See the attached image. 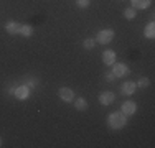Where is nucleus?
Wrapping results in <instances>:
<instances>
[{
  "instance_id": "1",
  "label": "nucleus",
  "mask_w": 155,
  "mask_h": 148,
  "mask_svg": "<svg viewBox=\"0 0 155 148\" xmlns=\"http://www.w3.org/2000/svg\"><path fill=\"white\" fill-rule=\"evenodd\" d=\"M125 122H127V118H125V115L122 112H112V114H109V117H107V125L112 130H120V128H124Z\"/></svg>"
},
{
  "instance_id": "2",
  "label": "nucleus",
  "mask_w": 155,
  "mask_h": 148,
  "mask_svg": "<svg viewBox=\"0 0 155 148\" xmlns=\"http://www.w3.org/2000/svg\"><path fill=\"white\" fill-rule=\"evenodd\" d=\"M112 40H114V31L110 28L101 30V31L97 33V36H96V41H97L99 44H109Z\"/></svg>"
},
{
  "instance_id": "3",
  "label": "nucleus",
  "mask_w": 155,
  "mask_h": 148,
  "mask_svg": "<svg viewBox=\"0 0 155 148\" xmlns=\"http://www.w3.org/2000/svg\"><path fill=\"white\" fill-rule=\"evenodd\" d=\"M112 72H114V76L116 77H125V76H129V68L124 64V63H114L112 64Z\"/></svg>"
},
{
  "instance_id": "4",
  "label": "nucleus",
  "mask_w": 155,
  "mask_h": 148,
  "mask_svg": "<svg viewBox=\"0 0 155 148\" xmlns=\"http://www.w3.org/2000/svg\"><path fill=\"white\" fill-rule=\"evenodd\" d=\"M58 95H60V99L64 101V102H73L74 101V92H73L69 87H60Z\"/></svg>"
},
{
  "instance_id": "5",
  "label": "nucleus",
  "mask_w": 155,
  "mask_h": 148,
  "mask_svg": "<svg viewBox=\"0 0 155 148\" xmlns=\"http://www.w3.org/2000/svg\"><path fill=\"white\" fill-rule=\"evenodd\" d=\"M135 110H137V104L132 102V101H127V102L122 104V109H120V112H122L124 115L127 117V115H134Z\"/></svg>"
},
{
  "instance_id": "6",
  "label": "nucleus",
  "mask_w": 155,
  "mask_h": 148,
  "mask_svg": "<svg viewBox=\"0 0 155 148\" xmlns=\"http://www.w3.org/2000/svg\"><path fill=\"white\" fill-rule=\"evenodd\" d=\"M114 99H116V95H114L112 92H109V91L99 94V102H101L102 105H110V104L114 102Z\"/></svg>"
},
{
  "instance_id": "7",
  "label": "nucleus",
  "mask_w": 155,
  "mask_h": 148,
  "mask_svg": "<svg viewBox=\"0 0 155 148\" xmlns=\"http://www.w3.org/2000/svg\"><path fill=\"white\" fill-rule=\"evenodd\" d=\"M135 89H137V84L132 82V81H125L122 86H120V91H122V94H125V95H132L135 92Z\"/></svg>"
},
{
  "instance_id": "8",
  "label": "nucleus",
  "mask_w": 155,
  "mask_h": 148,
  "mask_svg": "<svg viewBox=\"0 0 155 148\" xmlns=\"http://www.w3.org/2000/svg\"><path fill=\"white\" fill-rule=\"evenodd\" d=\"M102 63H104L106 66H112L114 63H116V53H114L112 50H106L104 53H102Z\"/></svg>"
},
{
  "instance_id": "9",
  "label": "nucleus",
  "mask_w": 155,
  "mask_h": 148,
  "mask_svg": "<svg viewBox=\"0 0 155 148\" xmlns=\"http://www.w3.org/2000/svg\"><path fill=\"white\" fill-rule=\"evenodd\" d=\"M20 27L21 25L18 23V21H13V20H10V21L5 23V30H7V33H10V35H18V33H20Z\"/></svg>"
},
{
  "instance_id": "10",
  "label": "nucleus",
  "mask_w": 155,
  "mask_h": 148,
  "mask_svg": "<svg viewBox=\"0 0 155 148\" xmlns=\"http://www.w3.org/2000/svg\"><path fill=\"white\" fill-rule=\"evenodd\" d=\"M13 94H15L17 99H20V101H25V99L30 95V89H28V86H20V87H17L15 91H13Z\"/></svg>"
},
{
  "instance_id": "11",
  "label": "nucleus",
  "mask_w": 155,
  "mask_h": 148,
  "mask_svg": "<svg viewBox=\"0 0 155 148\" xmlns=\"http://www.w3.org/2000/svg\"><path fill=\"white\" fill-rule=\"evenodd\" d=\"M150 3H152V0H132V7L135 10H145L150 7Z\"/></svg>"
},
{
  "instance_id": "12",
  "label": "nucleus",
  "mask_w": 155,
  "mask_h": 148,
  "mask_svg": "<svg viewBox=\"0 0 155 148\" xmlns=\"http://www.w3.org/2000/svg\"><path fill=\"white\" fill-rule=\"evenodd\" d=\"M143 35H145V38H149V40H153L155 38V23H153V21H150V23L145 27V30H143Z\"/></svg>"
},
{
  "instance_id": "13",
  "label": "nucleus",
  "mask_w": 155,
  "mask_h": 148,
  "mask_svg": "<svg viewBox=\"0 0 155 148\" xmlns=\"http://www.w3.org/2000/svg\"><path fill=\"white\" fill-rule=\"evenodd\" d=\"M74 107H76V110H86L87 109V101L84 97H79V99H76L74 101Z\"/></svg>"
},
{
  "instance_id": "14",
  "label": "nucleus",
  "mask_w": 155,
  "mask_h": 148,
  "mask_svg": "<svg viewBox=\"0 0 155 148\" xmlns=\"http://www.w3.org/2000/svg\"><path fill=\"white\" fill-rule=\"evenodd\" d=\"M20 35L25 36V38H28V36L33 35V28L30 27V25H21L20 27Z\"/></svg>"
},
{
  "instance_id": "15",
  "label": "nucleus",
  "mask_w": 155,
  "mask_h": 148,
  "mask_svg": "<svg viewBox=\"0 0 155 148\" xmlns=\"http://www.w3.org/2000/svg\"><path fill=\"white\" fill-rule=\"evenodd\" d=\"M124 17L127 18V20H134V18L137 17V10H135L134 7H129V8L124 10Z\"/></svg>"
},
{
  "instance_id": "16",
  "label": "nucleus",
  "mask_w": 155,
  "mask_h": 148,
  "mask_svg": "<svg viewBox=\"0 0 155 148\" xmlns=\"http://www.w3.org/2000/svg\"><path fill=\"white\" fill-rule=\"evenodd\" d=\"M94 44H96V41H94L93 38H86V40L83 41L84 50H93V48H94Z\"/></svg>"
},
{
  "instance_id": "17",
  "label": "nucleus",
  "mask_w": 155,
  "mask_h": 148,
  "mask_svg": "<svg viewBox=\"0 0 155 148\" xmlns=\"http://www.w3.org/2000/svg\"><path fill=\"white\" fill-rule=\"evenodd\" d=\"M76 5L79 8H86V7H89V0H76Z\"/></svg>"
},
{
  "instance_id": "18",
  "label": "nucleus",
  "mask_w": 155,
  "mask_h": 148,
  "mask_svg": "<svg viewBox=\"0 0 155 148\" xmlns=\"http://www.w3.org/2000/svg\"><path fill=\"white\" fill-rule=\"evenodd\" d=\"M147 86H149V79H147V77H140V81H139V82H137V87H147Z\"/></svg>"
},
{
  "instance_id": "19",
  "label": "nucleus",
  "mask_w": 155,
  "mask_h": 148,
  "mask_svg": "<svg viewBox=\"0 0 155 148\" xmlns=\"http://www.w3.org/2000/svg\"><path fill=\"white\" fill-rule=\"evenodd\" d=\"M114 77H116V76H114V72H112V71L106 72V79H107V81H114Z\"/></svg>"
},
{
  "instance_id": "20",
  "label": "nucleus",
  "mask_w": 155,
  "mask_h": 148,
  "mask_svg": "<svg viewBox=\"0 0 155 148\" xmlns=\"http://www.w3.org/2000/svg\"><path fill=\"white\" fill-rule=\"evenodd\" d=\"M0 146H2V138H0Z\"/></svg>"
}]
</instances>
